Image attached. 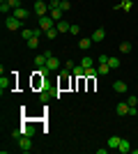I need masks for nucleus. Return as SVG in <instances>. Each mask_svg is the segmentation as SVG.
Returning <instances> with one entry per match:
<instances>
[{"label": "nucleus", "instance_id": "dca6fc26", "mask_svg": "<svg viewBox=\"0 0 138 154\" xmlns=\"http://www.w3.org/2000/svg\"><path fill=\"white\" fill-rule=\"evenodd\" d=\"M115 9H124V12H131V9H133V2H131V0H122V2H120Z\"/></svg>", "mask_w": 138, "mask_h": 154}, {"label": "nucleus", "instance_id": "f257e3e1", "mask_svg": "<svg viewBox=\"0 0 138 154\" xmlns=\"http://www.w3.org/2000/svg\"><path fill=\"white\" fill-rule=\"evenodd\" d=\"M21 26H23V21H21V19H16V16H7V19H5V28H7V30H19V28Z\"/></svg>", "mask_w": 138, "mask_h": 154}, {"label": "nucleus", "instance_id": "a211bd4d", "mask_svg": "<svg viewBox=\"0 0 138 154\" xmlns=\"http://www.w3.org/2000/svg\"><path fill=\"white\" fill-rule=\"evenodd\" d=\"M21 134L32 138V136H35V127H32V124H23V127H21Z\"/></svg>", "mask_w": 138, "mask_h": 154}, {"label": "nucleus", "instance_id": "c85d7f7f", "mask_svg": "<svg viewBox=\"0 0 138 154\" xmlns=\"http://www.w3.org/2000/svg\"><path fill=\"white\" fill-rule=\"evenodd\" d=\"M97 74H99V71L94 69V67H87V69H85V76H87V78H92V76H97Z\"/></svg>", "mask_w": 138, "mask_h": 154}, {"label": "nucleus", "instance_id": "423d86ee", "mask_svg": "<svg viewBox=\"0 0 138 154\" xmlns=\"http://www.w3.org/2000/svg\"><path fill=\"white\" fill-rule=\"evenodd\" d=\"M92 42H94V44H99V42H104V39H106V30H104V28H97V30H94V32H92Z\"/></svg>", "mask_w": 138, "mask_h": 154}, {"label": "nucleus", "instance_id": "7ed1b4c3", "mask_svg": "<svg viewBox=\"0 0 138 154\" xmlns=\"http://www.w3.org/2000/svg\"><path fill=\"white\" fill-rule=\"evenodd\" d=\"M19 149H21V152H30V149H32L30 136H21V138H19Z\"/></svg>", "mask_w": 138, "mask_h": 154}, {"label": "nucleus", "instance_id": "ddd939ff", "mask_svg": "<svg viewBox=\"0 0 138 154\" xmlns=\"http://www.w3.org/2000/svg\"><path fill=\"white\" fill-rule=\"evenodd\" d=\"M92 44H94V42H92L90 37H83V39H78V48H81V51H87V48H90Z\"/></svg>", "mask_w": 138, "mask_h": 154}, {"label": "nucleus", "instance_id": "cd10ccee", "mask_svg": "<svg viewBox=\"0 0 138 154\" xmlns=\"http://www.w3.org/2000/svg\"><path fill=\"white\" fill-rule=\"evenodd\" d=\"M51 97H53V94H48V90H41V94H39V101H41V103H46L48 99H51Z\"/></svg>", "mask_w": 138, "mask_h": 154}, {"label": "nucleus", "instance_id": "4468645a", "mask_svg": "<svg viewBox=\"0 0 138 154\" xmlns=\"http://www.w3.org/2000/svg\"><path fill=\"white\" fill-rule=\"evenodd\" d=\"M113 90L118 92V94H122V92H127V83L124 81H115V83H113Z\"/></svg>", "mask_w": 138, "mask_h": 154}, {"label": "nucleus", "instance_id": "9b49d317", "mask_svg": "<svg viewBox=\"0 0 138 154\" xmlns=\"http://www.w3.org/2000/svg\"><path fill=\"white\" fill-rule=\"evenodd\" d=\"M131 143H129V140H127V138H122V143H120V147H118V152H122V154H129V152H131Z\"/></svg>", "mask_w": 138, "mask_h": 154}, {"label": "nucleus", "instance_id": "f704fd0d", "mask_svg": "<svg viewBox=\"0 0 138 154\" xmlns=\"http://www.w3.org/2000/svg\"><path fill=\"white\" fill-rule=\"evenodd\" d=\"M131 152H133V154H138V143H136V147H133V149H131Z\"/></svg>", "mask_w": 138, "mask_h": 154}, {"label": "nucleus", "instance_id": "0eeeda50", "mask_svg": "<svg viewBox=\"0 0 138 154\" xmlns=\"http://www.w3.org/2000/svg\"><path fill=\"white\" fill-rule=\"evenodd\" d=\"M12 88H14V81H12V78H7V76L0 78V90H2V92H9Z\"/></svg>", "mask_w": 138, "mask_h": 154}, {"label": "nucleus", "instance_id": "2eb2a0df", "mask_svg": "<svg viewBox=\"0 0 138 154\" xmlns=\"http://www.w3.org/2000/svg\"><path fill=\"white\" fill-rule=\"evenodd\" d=\"M55 28H58V32L62 35V32H69V28H72V26H69V23L62 19V21H58V23H55Z\"/></svg>", "mask_w": 138, "mask_h": 154}, {"label": "nucleus", "instance_id": "473e14b6", "mask_svg": "<svg viewBox=\"0 0 138 154\" xmlns=\"http://www.w3.org/2000/svg\"><path fill=\"white\" fill-rule=\"evenodd\" d=\"M7 2H9V5H12L14 9H16V7H21V0H7Z\"/></svg>", "mask_w": 138, "mask_h": 154}, {"label": "nucleus", "instance_id": "b1692460", "mask_svg": "<svg viewBox=\"0 0 138 154\" xmlns=\"http://www.w3.org/2000/svg\"><path fill=\"white\" fill-rule=\"evenodd\" d=\"M39 46V37H30L28 39V48H37Z\"/></svg>", "mask_w": 138, "mask_h": 154}, {"label": "nucleus", "instance_id": "4be33fe9", "mask_svg": "<svg viewBox=\"0 0 138 154\" xmlns=\"http://www.w3.org/2000/svg\"><path fill=\"white\" fill-rule=\"evenodd\" d=\"M81 64H83V67H85V69H87V67H94V60H92L90 55H85V58L81 60Z\"/></svg>", "mask_w": 138, "mask_h": 154}, {"label": "nucleus", "instance_id": "1a4fd4ad", "mask_svg": "<svg viewBox=\"0 0 138 154\" xmlns=\"http://www.w3.org/2000/svg\"><path fill=\"white\" fill-rule=\"evenodd\" d=\"M58 67H60V60L51 53V55H48V62H46V69H48V71H55Z\"/></svg>", "mask_w": 138, "mask_h": 154}, {"label": "nucleus", "instance_id": "6e6552de", "mask_svg": "<svg viewBox=\"0 0 138 154\" xmlns=\"http://www.w3.org/2000/svg\"><path fill=\"white\" fill-rule=\"evenodd\" d=\"M12 16H16V19H21V21H26L28 16H30V12H28L26 7H16V9L12 12Z\"/></svg>", "mask_w": 138, "mask_h": 154}, {"label": "nucleus", "instance_id": "bb28decb", "mask_svg": "<svg viewBox=\"0 0 138 154\" xmlns=\"http://www.w3.org/2000/svg\"><path fill=\"white\" fill-rule=\"evenodd\" d=\"M97 71L101 74V76H104V74H111V67H108V64H99V67H97Z\"/></svg>", "mask_w": 138, "mask_h": 154}, {"label": "nucleus", "instance_id": "393cba45", "mask_svg": "<svg viewBox=\"0 0 138 154\" xmlns=\"http://www.w3.org/2000/svg\"><path fill=\"white\" fill-rule=\"evenodd\" d=\"M120 53H131V44H129V42H122V44H120Z\"/></svg>", "mask_w": 138, "mask_h": 154}, {"label": "nucleus", "instance_id": "f3484780", "mask_svg": "<svg viewBox=\"0 0 138 154\" xmlns=\"http://www.w3.org/2000/svg\"><path fill=\"white\" fill-rule=\"evenodd\" d=\"M120 143H122V138H118V136H111V138H108V147H111V149H118V147H120Z\"/></svg>", "mask_w": 138, "mask_h": 154}, {"label": "nucleus", "instance_id": "72a5a7b5", "mask_svg": "<svg viewBox=\"0 0 138 154\" xmlns=\"http://www.w3.org/2000/svg\"><path fill=\"white\" fill-rule=\"evenodd\" d=\"M69 32H72V35H78L81 28H78V26H72V28H69Z\"/></svg>", "mask_w": 138, "mask_h": 154}, {"label": "nucleus", "instance_id": "a878e982", "mask_svg": "<svg viewBox=\"0 0 138 154\" xmlns=\"http://www.w3.org/2000/svg\"><path fill=\"white\" fill-rule=\"evenodd\" d=\"M60 9H62V12H69V9H72V2H69V0H60Z\"/></svg>", "mask_w": 138, "mask_h": 154}, {"label": "nucleus", "instance_id": "f8f14e48", "mask_svg": "<svg viewBox=\"0 0 138 154\" xmlns=\"http://www.w3.org/2000/svg\"><path fill=\"white\" fill-rule=\"evenodd\" d=\"M72 74H74L76 78H85V67H83V64H74Z\"/></svg>", "mask_w": 138, "mask_h": 154}, {"label": "nucleus", "instance_id": "7c9ffc66", "mask_svg": "<svg viewBox=\"0 0 138 154\" xmlns=\"http://www.w3.org/2000/svg\"><path fill=\"white\" fill-rule=\"evenodd\" d=\"M108 58H111V55H97V62L99 64H108Z\"/></svg>", "mask_w": 138, "mask_h": 154}, {"label": "nucleus", "instance_id": "39448f33", "mask_svg": "<svg viewBox=\"0 0 138 154\" xmlns=\"http://www.w3.org/2000/svg\"><path fill=\"white\" fill-rule=\"evenodd\" d=\"M48 55H51V51H46V53H41V55H37V58H35V67H37V69L46 67V62H48Z\"/></svg>", "mask_w": 138, "mask_h": 154}, {"label": "nucleus", "instance_id": "c756f323", "mask_svg": "<svg viewBox=\"0 0 138 154\" xmlns=\"http://www.w3.org/2000/svg\"><path fill=\"white\" fill-rule=\"evenodd\" d=\"M127 103H129V106H131V108H136V106H138V99H136V97H129V99H127Z\"/></svg>", "mask_w": 138, "mask_h": 154}, {"label": "nucleus", "instance_id": "f03ea898", "mask_svg": "<svg viewBox=\"0 0 138 154\" xmlns=\"http://www.w3.org/2000/svg\"><path fill=\"white\" fill-rule=\"evenodd\" d=\"M48 12H51V9H48V2H44V0H37V2H35V14H37V16H46Z\"/></svg>", "mask_w": 138, "mask_h": 154}, {"label": "nucleus", "instance_id": "6ab92c4d", "mask_svg": "<svg viewBox=\"0 0 138 154\" xmlns=\"http://www.w3.org/2000/svg\"><path fill=\"white\" fill-rule=\"evenodd\" d=\"M48 16L58 23V21H62V9H60V7H58V9H51V12H48Z\"/></svg>", "mask_w": 138, "mask_h": 154}, {"label": "nucleus", "instance_id": "412c9836", "mask_svg": "<svg viewBox=\"0 0 138 154\" xmlns=\"http://www.w3.org/2000/svg\"><path fill=\"white\" fill-rule=\"evenodd\" d=\"M58 35H60V32H58V28H51V30H46V35H44V37H46V39H55Z\"/></svg>", "mask_w": 138, "mask_h": 154}, {"label": "nucleus", "instance_id": "aec40b11", "mask_svg": "<svg viewBox=\"0 0 138 154\" xmlns=\"http://www.w3.org/2000/svg\"><path fill=\"white\" fill-rule=\"evenodd\" d=\"M0 12H2V14H5V16H7V14H9V12H14V7L9 5L7 0H2V2H0Z\"/></svg>", "mask_w": 138, "mask_h": 154}, {"label": "nucleus", "instance_id": "2f4dec72", "mask_svg": "<svg viewBox=\"0 0 138 154\" xmlns=\"http://www.w3.org/2000/svg\"><path fill=\"white\" fill-rule=\"evenodd\" d=\"M60 7V0H48V9H58Z\"/></svg>", "mask_w": 138, "mask_h": 154}, {"label": "nucleus", "instance_id": "5701e85b", "mask_svg": "<svg viewBox=\"0 0 138 154\" xmlns=\"http://www.w3.org/2000/svg\"><path fill=\"white\" fill-rule=\"evenodd\" d=\"M108 67H111V69H118L120 67V58H113L111 55V58H108Z\"/></svg>", "mask_w": 138, "mask_h": 154}, {"label": "nucleus", "instance_id": "20e7f679", "mask_svg": "<svg viewBox=\"0 0 138 154\" xmlns=\"http://www.w3.org/2000/svg\"><path fill=\"white\" fill-rule=\"evenodd\" d=\"M39 28L46 32V30H51V28H55V21L51 16H39Z\"/></svg>", "mask_w": 138, "mask_h": 154}, {"label": "nucleus", "instance_id": "9d476101", "mask_svg": "<svg viewBox=\"0 0 138 154\" xmlns=\"http://www.w3.org/2000/svg\"><path fill=\"white\" fill-rule=\"evenodd\" d=\"M129 110H131V106H129L127 101H122V103L115 106V113H118V115H129Z\"/></svg>", "mask_w": 138, "mask_h": 154}]
</instances>
